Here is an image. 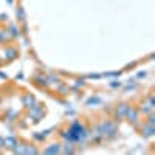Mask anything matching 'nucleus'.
Returning a JSON list of instances; mask_svg holds the SVG:
<instances>
[{"mask_svg": "<svg viewBox=\"0 0 155 155\" xmlns=\"http://www.w3.org/2000/svg\"><path fill=\"white\" fill-rule=\"evenodd\" d=\"M9 39V31L6 30H0V42H5Z\"/></svg>", "mask_w": 155, "mask_h": 155, "instance_id": "1", "label": "nucleus"}]
</instances>
